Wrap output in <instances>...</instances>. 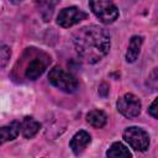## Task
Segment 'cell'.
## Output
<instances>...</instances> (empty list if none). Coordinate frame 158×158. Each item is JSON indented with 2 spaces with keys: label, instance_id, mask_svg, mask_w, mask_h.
Returning <instances> with one entry per match:
<instances>
[{
  "label": "cell",
  "instance_id": "cell-1",
  "mask_svg": "<svg viewBox=\"0 0 158 158\" xmlns=\"http://www.w3.org/2000/svg\"><path fill=\"white\" fill-rule=\"evenodd\" d=\"M73 44L81 59L94 64L110 51V33L99 25H89L78 30L73 36Z\"/></svg>",
  "mask_w": 158,
  "mask_h": 158
},
{
  "label": "cell",
  "instance_id": "cell-2",
  "mask_svg": "<svg viewBox=\"0 0 158 158\" xmlns=\"http://www.w3.org/2000/svg\"><path fill=\"white\" fill-rule=\"evenodd\" d=\"M48 79L52 85H54L56 88L65 93H74L79 86L75 77L63 70L60 67H54L53 69H51L48 74Z\"/></svg>",
  "mask_w": 158,
  "mask_h": 158
},
{
  "label": "cell",
  "instance_id": "cell-3",
  "mask_svg": "<svg viewBox=\"0 0 158 158\" xmlns=\"http://www.w3.org/2000/svg\"><path fill=\"white\" fill-rule=\"evenodd\" d=\"M90 9L104 23H112L118 17V10L111 0H90Z\"/></svg>",
  "mask_w": 158,
  "mask_h": 158
},
{
  "label": "cell",
  "instance_id": "cell-4",
  "mask_svg": "<svg viewBox=\"0 0 158 158\" xmlns=\"http://www.w3.org/2000/svg\"><path fill=\"white\" fill-rule=\"evenodd\" d=\"M123 139L136 151H146L149 146V136L148 133L141 128V127H136V126H131L127 127L123 131Z\"/></svg>",
  "mask_w": 158,
  "mask_h": 158
},
{
  "label": "cell",
  "instance_id": "cell-5",
  "mask_svg": "<svg viewBox=\"0 0 158 158\" xmlns=\"http://www.w3.org/2000/svg\"><path fill=\"white\" fill-rule=\"evenodd\" d=\"M116 107H117V111L121 115H123L127 118H132V117H136V116L139 115V112H141V101L136 95H133L131 93H127L117 100Z\"/></svg>",
  "mask_w": 158,
  "mask_h": 158
},
{
  "label": "cell",
  "instance_id": "cell-6",
  "mask_svg": "<svg viewBox=\"0 0 158 158\" xmlns=\"http://www.w3.org/2000/svg\"><path fill=\"white\" fill-rule=\"evenodd\" d=\"M88 17V14L80 10L77 6H70V7H64L59 11L57 16V23L60 27H72L75 23H79L80 21L85 20Z\"/></svg>",
  "mask_w": 158,
  "mask_h": 158
},
{
  "label": "cell",
  "instance_id": "cell-7",
  "mask_svg": "<svg viewBox=\"0 0 158 158\" xmlns=\"http://www.w3.org/2000/svg\"><path fill=\"white\" fill-rule=\"evenodd\" d=\"M51 63V57L46 53H40L27 64L25 69V77L30 80H36L38 77L43 74V72L47 69V67Z\"/></svg>",
  "mask_w": 158,
  "mask_h": 158
},
{
  "label": "cell",
  "instance_id": "cell-8",
  "mask_svg": "<svg viewBox=\"0 0 158 158\" xmlns=\"http://www.w3.org/2000/svg\"><path fill=\"white\" fill-rule=\"evenodd\" d=\"M91 142V137L86 131H78L70 139L69 142V147L72 148V151L74 152V154H80L86 146Z\"/></svg>",
  "mask_w": 158,
  "mask_h": 158
},
{
  "label": "cell",
  "instance_id": "cell-9",
  "mask_svg": "<svg viewBox=\"0 0 158 158\" xmlns=\"http://www.w3.org/2000/svg\"><path fill=\"white\" fill-rule=\"evenodd\" d=\"M59 1L60 0H35L36 9L38 10V12L44 22H48L52 19L54 9L59 4Z\"/></svg>",
  "mask_w": 158,
  "mask_h": 158
},
{
  "label": "cell",
  "instance_id": "cell-10",
  "mask_svg": "<svg viewBox=\"0 0 158 158\" xmlns=\"http://www.w3.org/2000/svg\"><path fill=\"white\" fill-rule=\"evenodd\" d=\"M21 131V122L12 121L0 128V143H5L7 141L15 139Z\"/></svg>",
  "mask_w": 158,
  "mask_h": 158
},
{
  "label": "cell",
  "instance_id": "cell-11",
  "mask_svg": "<svg viewBox=\"0 0 158 158\" xmlns=\"http://www.w3.org/2000/svg\"><path fill=\"white\" fill-rule=\"evenodd\" d=\"M142 43H143V37L142 36L131 37L128 47H127V52H126V60L128 63H133L137 59V57L139 54V51H141V47H142Z\"/></svg>",
  "mask_w": 158,
  "mask_h": 158
},
{
  "label": "cell",
  "instance_id": "cell-12",
  "mask_svg": "<svg viewBox=\"0 0 158 158\" xmlns=\"http://www.w3.org/2000/svg\"><path fill=\"white\" fill-rule=\"evenodd\" d=\"M40 122L36 121L33 117L26 116L22 121H21V135L25 138H32L38 131H40Z\"/></svg>",
  "mask_w": 158,
  "mask_h": 158
},
{
  "label": "cell",
  "instance_id": "cell-13",
  "mask_svg": "<svg viewBox=\"0 0 158 158\" xmlns=\"http://www.w3.org/2000/svg\"><path fill=\"white\" fill-rule=\"evenodd\" d=\"M86 121H88V123L91 125L93 127H95V128H101V127H104V126L106 125L107 116L105 115L104 111L95 109V110H91V111L88 112V115H86Z\"/></svg>",
  "mask_w": 158,
  "mask_h": 158
},
{
  "label": "cell",
  "instance_id": "cell-14",
  "mask_svg": "<svg viewBox=\"0 0 158 158\" xmlns=\"http://www.w3.org/2000/svg\"><path fill=\"white\" fill-rule=\"evenodd\" d=\"M106 156L112 158H130L132 154L128 151V148H126V146H123L121 142H115L107 149Z\"/></svg>",
  "mask_w": 158,
  "mask_h": 158
},
{
  "label": "cell",
  "instance_id": "cell-15",
  "mask_svg": "<svg viewBox=\"0 0 158 158\" xmlns=\"http://www.w3.org/2000/svg\"><path fill=\"white\" fill-rule=\"evenodd\" d=\"M147 86L152 91H157L158 90V68L153 69L152 73L149 74V77L147 78Z\"/></svg>",
  "mask_w": 158,
  "mask_h": 158
},
{
  "label": "cell",
  "instance_id": "cell-16",
  "mask_svg": "<svg viewBox=\"0 0 158 158\" xmlns=\"http://www.w3.org/2000/svg\"><path fill=\"white\" fill-rule=\"evenodd\" d=\"M10 57H11V51L7 46L2 44L1 46V49H0V60H1V68H5L6 64L9 63L10 60Z\"/></svg>",
  "mask_w": 158,
  "mask_h": 158
},
{
  "label": "cell",
  "instance_id": "cell-17",
  "mask_svg": "<svg viewBox=\"0 0 158 158\" xmlns=\"http://www.w3.org/2000/svg\"><path fill=\"white\" fill-rule=\"evenodd\" d=\"M148 114L152 116V117H154V118H157L158 120V98L151 104V106L148 107Z\"/></svg>",
  "mask_w": 158,
  "mask_h": 158
},
{
  "label": "cell",
  "instance_id": "cell-18",
  "mask_svg": "<svg viewBox=\"0 0 158 158\" xmlns=\"http://www.w3.org/2000/svg\"><path fill=\"white\" fill-rule=\"evenodd\" d=\"M107 94H109V85L105 81H102L99 86V95L102 96V98H106Z\"/></svg>",
  "mask_w": 158,
  "mask_h": 158
},
{
  "label": "cell",
  "instance_id": "cell-19",
  "mask_svg": "<svg viewBox=\"0 0 158 158\" xmlns=\"http://www.w3.org/2000/svg\"><path fill=\"white\" fill-rule=\"evenodd\" d=\"M10 1H11L12 4H21L23 0H10Z\"/></svg>",
  "mask_w": 158,
  "mask_h": 158
}]
</instances>
